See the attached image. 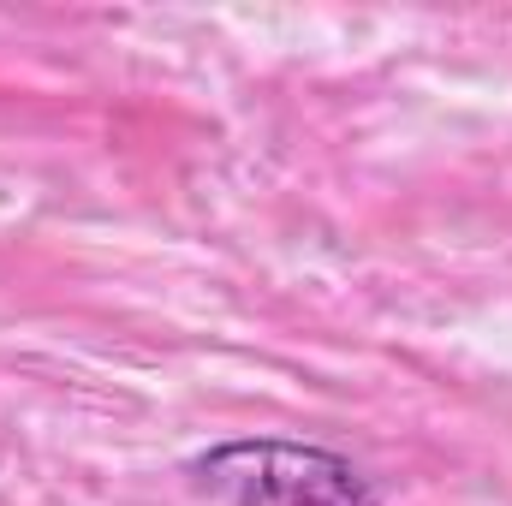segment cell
I'll return each mask as SVG.
<instances>
[{
  "mask_svg": "<svg viewBox=\"0 0 512 506\" xmlns=\"http://www.w3.org/2000/svg\"><path fill=\"white\" fill-rule=\"evenodd\" d=\"M191 483L221 506H382V489L310 441H221L191 459Z\"/></svg>",
  "mask_w": 512,
  "mask_h": 506,
  "instance_id": "1",
  "label": "cell"
}]
</instances>
